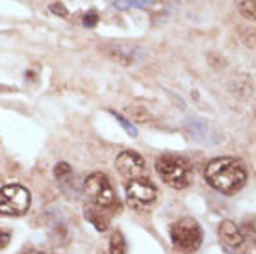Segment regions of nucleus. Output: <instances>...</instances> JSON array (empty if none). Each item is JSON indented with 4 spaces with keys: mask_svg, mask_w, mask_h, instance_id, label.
Here are the masks:
<instances>
[{
    "mask_svg": "<svg viewBox=\"0 0 256 254\" xmlns=\"http://www.w3.org/2000/svg\"><path fill=\"white\" fill-rule=\"evenodd\" d=\"M206 182L224 195H234L247 182V167L238 158H216L204 169Z\"/></svg>",
    "mask_w": 256,
    "mask_h": 254,
    "instance_id": "nucleus-1",
    "label": "nucleus"
},
{
    "mask_svg": "<svg viewBox=\"0 0 256 254\" xmlns=\"http://www.w3.org/2000/svg\"><path fill=\"white\" fill-rule=\"evenodd\" d=\"M156 172L173 190H184L192 182V169L184 158L174 154H164L156 160Z\"/></svg>",
    "mask_w": 256,
    "mask_h": 254,
    "instance_id": "nucleus-2",
    "label": "nucleus"
},
{
    "mask_svg": "<svg viewBox=\"0 0 256 254\" xmlns=\"http://www.w3.org/2000/svg\"><path fill=\"white\" fill-rule=\"evenodd\" d=\"M30 204H32L30 191L22 186H4L0 190V216H24L26 212L30 210Z\"/></svg>",
    "mask_w": 256,
    "mask_h": 254,
    "instance_id": "nucleus-3",
    "label": "nucleus"
},
{
    "mask_svg": "<svg viewBox=\"0 0 256 254\" xmlns=\"http://www.w3.org/2000/svg\"><path fill=\"white\" fill-rule=\"evenodd\" d=\"M171 242L184 252H195L202 243V230L192 217H184L171 226Z\"/></svg>",
    "mask_w": 256,
    "mask_h": 254,
    "instance_id": "nucleus-4",
    "label": "nucleus"
},
{
    "mask_svg": "<svg viewBox=\"0 0 256 254\" xmlns=\"http://www.w3.org/2000/svg\"><path fill=\"white\" fill-rule=\"evenodd\" d=\"M86 193L95 206H100L104 210L119 208V200L116 198V191L110 184V178L102 172H93L86 178Z\"/></svg>",
    "mask_w": 256,
    "mask_h": 254,
    "instance_id": "nucleus-5",
    "label": "nucleus"
},
{
    "mask_svg": "<svg viewBox=\"0 0 256 254\" xmlns=\"http://www.w3.org/2000/svg\"><path fill=\"white\" fill-rule=\"evenodd\" d=\"M156 200V188L148 178H136L130 180L126 186V202L130 208L138 212L147 210Z\"/></svg>",
    "mask_w": 256,
    "mask_h": 254,
    "instance_id": "nucleus-6",
    "label": "nucleus"
},
{
    "mask_svg": "<svg viewBox=\"0 0 256 254\" xmlns=\"http://www.w3.org/2000/svg\"><path fill=\"white\" fill-rule=\"evenodd\" d=\"M117 171L128 180H136V178L145 176V162L140 154L132 152V150H122L116 158Z\"/></svg>",
    "mask_w": 256,
    "mask_h": 254,
    "instance_id": "nucleus-7",
    "label": "nucleus"
},
{
    "mask_svg": "<svg viewBox=\"0 0 256 254\" xmlns=\"http://www.w3.org/2000/svg\"><path fill=\"white\" fill-rule=\"evenodd\" d=\"M106 54H108V58H112L114 62L121 65L140 64L145 56V52L141 50L140 46H130V44H110Z\"/></svg>",
    "mask_w": 256,
    "mask_h": 254,
    "instance_id": "nucleus-8",
    "label": "nucleus"
},
{
    "mask_svg": "<svg viewBox=\"0 0 256 254\" xmlns=\"http://www.w3.org/2000/svg\"><path fill=\"white\" fill-rule=\"evenodd\" d=\"M84 216H86V219H88V221H90L91 224L98 230V232H104V230L108 228L110 217H108V214H106V210H104V208H100V206H95V204L86 206Z\"/></svg>",
    "mask_w": 256,
    "mask_h": 254,
    "instance_id": "nucleus-9",
    "label": "nucleus"
},
{
    "mask_svg": "<svg viewBox=\"0 0 256 254\" xmlns=\"http://www.w3.org/2000/svg\"><path fill=\"white\" fill-rule=\"evenodd\" d=\"M219 234L223 238V242L228 247H242L244 245V236L240 232V228L236 226V222L232 221H223L219 226Z\"/></svg>",
    "mask_w": 256,
    "mask_h": 254,
    "instance_id": "nucleus-10",
    "label": "nucleus"
},
{
    "mask_svg": "<svg viewBox=\"0 0 256 254\" xmlns=\"http://www.w3.org/2000/svg\"><path fill=\"white\" fill-rule=\"evenodd\" d=\"M236 6L245 19L254 20L256 17V0H236Z\"/></svg>",
    "mask_w": 256,
    "mask_h": 254,
    "instance_id": "nucleus-11",
    "label": "nucleus"
},
{
    "mask_svg": "<svg viewBox=\"0 0 256 254\" xmlns=\"http://www.w3.org/2000/svg\"><path fill=\"white\" fill-rule=\"evenodd\" d=\"M126 252V243L121 232H114L110 240V254H124Z\"/></svg>",
    "mask_w": 256,
    "mask_h": 254,
    "instance_id": "nucleus-12",
    "label": "nucleus"
},
{
    "mask_svg": "<svg viewBox=\"0 0 256 254\" xmlns=\"http://www.w3.org/2000/svg\"><path fill=\"white\" fill-rule=\"evenodd\" d=\"M112 115L116 117V121L119 122V124H121L122 128H124V132H126L128 136H130V138H138V128H136L134 124H132V122L128 121L126 117H122V115L117 114V112H112Z\"/></svg>",
    "mask_w": 256,
    "mask_h": 254,
    "instance_id": "nucleus-13",
    "label": "nucleus"
},
{
    "mask_svg": "<svg viewBox=\"0 0 256 254\" xmlns=\"http://www.w3.org/2000/svg\"><path fill=\"white\" fill-rule=\"evenodd\" d=\"M69 174H70V166H69V164L62 162V164H58V166L54 167V176L58 178V180H65Z\"/></svg>",
    "mask_w": 256,
    "mask_h": 254,
    "instance_id": "nucleus-14",
    "label": "nucleus"
},
{
    "mask_svg": "<svg viewBox=\"0 0 256 254\" xmlns=\"http://www.w3.org/2000/svg\"><path fill=\"white\" fill-rule=\"evenodd\" d=\"M82 22H84V26H86V28H95V26L98 24V15H96L95 12L86 13Z\"/></svg>",
    "mask_w": 256,
    "mask_h": 254,
    "instance_id": "nucleus-15",
    "label": "nucleus"
},
{
    "mask_svg": "<svg viewBox=\"0 0 256 254\" xmlns=\"http://www.w3.org/2000/svg\"><path fill=\"white\" fill-rule=\"evenodd\" d=\"M50 12L54 13V15H60V17H69V12H67V8H65L62 2H56V4H52Z\"/></svg>",
    "mask_w": 256,
    "mask_h": 254,
    "instance_id": "nucleus-16",
    "label": "nucleus"
},
{
    "mask_svg": "<svg viewBox=\"0 0 256 254\" xmlns=\"http://www.w3.org/2000/svg\"><path fill=\"white\" fill-rule=\"evenodd\" d=\"M128 4L138 10H147L154 4V0H128Z\"/></svg>",
    "mask_w": 256,
    "mask_h": 254,
    "instance_id": "nucleus-17",
    "label": "nucleus"
},
{
    "mask_svg": "<svg viewBox=\"0 0 256 254\" xmlns=\"http://www.w3.org/2000/svg\"><path fill=\"white\" fill-rule=\"evenodd\" d=\"M114 8L119 10V12H126L128 8H130V4H128V0H116V2H114Z\"/></svg>",
    "mask_w": 256,
    "mask_h": 254,
    "instance_id": "nucleus-18",
    "label": "nucleus"
},
{
    "mask_svg": "<svg viewBox=\"0 0 256 254\" xmlns=\"http://www.w3.org/2000/svg\"><path fill=\"white\" fill-rule=\"evenodd\" d=\"M8 238H10V236L4 234V232H0V248L4 247V245H8Z\"/></svg>",
    "mask_w": 256,
    "mask_h": 254,
    "instance_id": "nucleus-19",
    "label": "nucleus"
},
{
    "mask_svg": "<svg viewBox=\"0 0 256 254\" xmlns=\"http://www.w3.org/2000/svg\"><path fill=\"white\" fill-rule=\"evenodd\" d=\"M24 254H43V252H39V250H28V252H24Z\"/></svg>",
    "mask_w": 256,
    "mask_h": 254,
    "instance_id": "nucleus-20",
    "label": "nucleus"
}]
</instances>
